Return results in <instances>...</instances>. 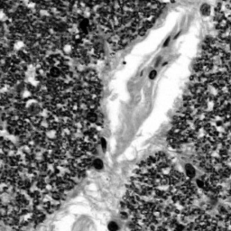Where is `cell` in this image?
I'll return each mask as SVG.
<instances>
[{
    "mask_svg": "<svg viewBox=\"0 0 231 231\" xmlns=\"http://www.w3.org/2000/svg\"><path fill=\"white\" fill-rule=\"evenodd\" d=\"M93 166L94 168L97 170H101L103 168V162L101 159L99 158H95V160L93 161Z\"/></svg>",
    "mask_w": 231,
    "mask_h": 231,
    "instance_id": "3",
    "label": "cell"
},
{
    "mask_svg": "<svg viewBox=\"0 0 231 231\" xmlns=\"http://www.w3.org/2000/svg\"><path fill=\"white\" fill-rule=\"evenodd\" d=\"M200 11H201V14H202L203 16H209V15L210 14V5H209L204 4V5L201 6Z\"/></svg>",
    "mask_w": 231,
    "mask_h": 231,
    "instance_id": "4",
    "label": "cell"
},
{
    "mask_svg": "<svg viewBox=\"0 0 231 231\" xmlns=\"http://www.w3.org/2000/svg\"><path fill=\"white\" fill-rule=\"evenodd\" d=\"M197 188L166 154L151 155L129 179L121 217L129 231H197L205 216L194 205Z\"/></svg>",
    "mask_w": 231,
    "mask_h": 231,
    "instance_id": "1",
    "label": "cell"
},
{
    "mask_svg": "<svg viewBox=\"0 0 231 231\" xmlns=\"http://www.w3.org/2000/svg\"><path fill=\"white\" fill-rule=\"evenodd\" d=\"M14 231H16V230H14Z\"/></svg>",
    "mask_w": 231,
    "mask_h": 231,
    "instance_id": "9",
    "label": "cell"
},
{
    "mask_svg": "<svg viewBox=\"0 0 231 231\" xmlns=\"http://www.w3.org/2000/svg\"><path fill=\"white\" fill-rule=\"evenodd\" d=\"M108 227L109 231H118L119 229L118 227V225L117 224V222H114V221H111L109 222L108 225Z\"/></svg>",
    "mask_w": 231,
    "mask_h": 231,
    "instance_id": "5",
    "label": "cell"
},
{
    "mask_svg": "<svg viewBox=\"0 0 231 231\" xmlns=\"http://www.w3.org/2000/svg\"><path fill=\"white\" fill-rule=\"evenodd\" d=\"M156 75H157V72H156V71H152L150 72V74H149V78L151 79V80H154V78L156 77Z\"/></svg>",
    "mask_w": 231,
    "mask_h": 231,
    "instance_id": "7",
    "label": "cell"
},
{
    "mask_svg": "<svg viewBox=\"0 0 231 231\" xmlns=\"http://www.w3.org/2000/svg\"><path fill=\"white\" fill-rule=\"evenodd\" d=\"M169 40H170V38H168V39H167V41L164 42V47H165L166 45H167V44H168V42H169Z\"/></svg>",
    "mask_w": 231,
    "mask_h": 231,
    "instance_id": "8",
    "label": "cell"
},
{
    "mask_svg": "<svg viewBox=\"0 0 231 231\" xmlns=\"http://www.w3.org/2000/svg\"><path fill=\"white\" fill-rule=\"evenodd\" d=\"M185 174L190 179H192L193 177H195L196 170L194 168V166L190 164H187L185 165Z\"/></svg>",
    "mask_w": 231,
    "mask_h": 231,
    "instance_id": "2",
    "label": "cell"
},
{
    "mask_svg": "<svg viewBox=\"0 0 231 231\" xmlns=\"http://www.w3.org/2000/svg\"><path fill=\"white\" fill-rule=\"evenodd\" d=\"M99 142H100V144H101V147H102L103 151L105 152V151H106V148H107V142H106V139L104 138V137H101L100 140H99Z\"/></svg>",
    "mask_w": 231,
    "mask_h": 231,
    "instance_id": "6",
    "label": "cell"
}]
</instances>
